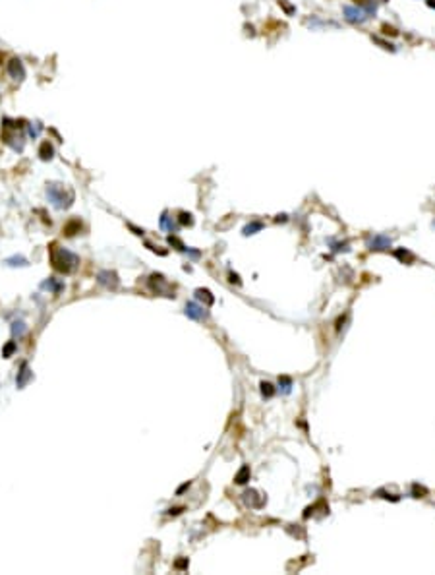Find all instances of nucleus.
Masks as SVG:
<instances>
[{"label":"nucleus","instance_id":"obj_15","mask_svg":"<svg viewBox=\"0 0 435 575\" xmlns=\"http://www.w3.org/2000/svg\"><path fill=\"white\" fill-rule=\"evenodd\" d=\"M14 349H16V343H14V341H10V343H8V345H6V347H4V353H2V355H4V357L8 358L12 355V353H14Z\"/></svg>","mask_w":435,"mask_h":575},{"label":"nucleus","instance_id":"obj_8","mask_svg":"<svg viewBox=\"0 0 435 575\" xmlns=\"http://www.w3.org/2000/svg\"><path fill=\"white\" fill-rule=\"evenodd\" d=\"M62 231H64L66 237H74L76 233H79V231H81V223H79V219H72L70 223H66Z\"/></svg>","mask_w":435,"mask_h":575},{"label":"nucleus","instance_id":"obj_7","mask_svg":"<svg viewBox=\"0 0 435 575\" xmlns=\"http://www.w3.org/2000/svg\"><path fill=\"white\" fill-rule=\"evenodd\" d=\"M31 372H29V366H27V362H22V370H20V374H18V378H16V384H18V388H25V384L31 380Z\"/></svg>","mask_w":435,"mask_h":575},{"label":"nucleus","instance_id":"obj_3","mask_svg":"<svg viewBox=\"0 0 435 575\" xmlns=\"http://www.w3.org/2000/svg\"><path fill=\"white\" fill-rule=\"evenodd\" d=\"M99 283L109 287V289H116L118 287V275L114 272H101L99 273Z\"/></svg>","mask_w":435,"mask_h":575},{"label":"nucleus","instance_id":"obj_5","mask_svg":"<svg viewBox=\"0 0 435 575\" xmlns=\"http://www.w3.org/2000/svg\"><path fill=\"white\" fill-rule=\"evenodd\" d=\"M186 316H190V318H194V320H203L207 314L203 312V308L197 306L196 302H188L186 304Z\"/></svg>","mask_w":435,"mask_h":575},{"label":"nucleus","instance_id":"obj_10","mask_svg":"<svg viewBox=\"0 0 435 575\" xmlns=\"http://www.w3.org/2000/svg\"><path fill=\"white\" fill-rule=\"evenodd\" d=\"M234 480H236V484H246L250 480V467H242Z\"/></svg>","mask_w":435,"mask_h":575},{"label":"nucleus","instance_id":"obj_4","mask_svg":"<svg viewBox=\"0 0 435 575\" xmlns=\"http://www.w3.org/2000/svg\"><path fill=\"white\" fill-rule=\"evenodd\" d=\"M8 72H10V76L14 78V80H23L25 70H23L22 60H18V58L10 60V64H8Z\"/></svg>","mask_w":435,"mask_h":575},{"label":"nucleus","instance_id":"obj_6","mask_svg":"<svg viewBox=\"0 0 435 575\" xmlns=\"http://www.w3.org/2000/svg\"><path fill=\"white\" fill-rule=\"evenodd\" d=\"M344 14H346L348 22H364V20H366V16H364V10H360V8H354V6H346V8H344Z\"/></svg>","mask_w":435,"mask_h":575},{"label":"nucleus","instance_id":"obj_1","mask_svg":"<svg viewBox=\"0 0 435 575\" xmlns=\"http://www.w3.org/2000/svg\"><path fill=\"white\" fill-rule=\"evenodd\" d=\"M49 254H51V263H53V267H55L56 272L72 273V272H76L77 265H79V258H77L76 254L68 252L66 248H60L58 244H53V246L49 248Z\"/></svg>","mask_w":435,"mask_h":575},{"label":"nucleus","instance_id":"obj_14","mask_svg":"<svg viewBox=\"0 0 435 575\" xmlns=\"http://www.w3.org/2000/svg\"><path fill=\"white\" fill-rule=\"evenodd\" d=\"M180 223H182V225H192L194 219H192L190 213H180Z\"/></svg>","mask_w":435,"mask_h":575},{"label":"nucleus","instance_id":"obj_11","mask_svg":"<svg viewBox=\"0 0 435 575\" xmlns=\"http://www.w3.org/2000/svg\"><path fill=\"white\" fill-rule=\"evenodd\" d=\"M53 153H55L53 145H51L49 141H43V145H41V149H39V155H41V159H51V157H53Z\"/></svg>","mask_w":435,"mask_h":575},{"label":"nucleus","instance_id":"obj_12","mask_svg":"<svg viewBox=\"0 0 435 575\" xmlns=\"http://www.w3.org/2000/svg\"><path fill=\"white\" fill-rule=\"evenodd\" d=\"M6 263H8V265H27V260L22 258V256H14V258H8Z\"/></svg>","mask_w":435,"mask_h":575},{"label":"nucleus","instance_id":"obj_18","mask_svg":"<svg viewBox=\"0 0 435 575\" xmlns=\"http://www.w3.org/2000/svg\"><path fill=\"white\" fill-rule=\"evenodd\" d=\"M184 511V508H172V510H168V513L170 515H178V513H182Z\"/></svg>","mask_w":435,"mask_h":575},{"label":"nucleus","instance_id":"obj_16","mask_svg":"<svg viewBox=\"0 0 435 575\" xmlns=\"http://www.w3.org/2000/svg\"><path fill=\"white\" fill-rule=\"evenodd\" d=\"M257 228H261V223H253V225H248V227L244 228V235H253V231H257Z\"/></svg>","mask_w":435,"mask_h":575},{"label":"nucleus","instance_id":"obj_2","mask_svg":"<svg viewBox=\"0 0 435 575\" xmlns=\"http://www.w3.org/2000/svg\"><path fill=\"white\" fill-rule=\"evenodd\" d=\"M47 194H49L51 202H53L58 209L68 207L70 204H72V200H74V194L66 196V188L62 184H51L49 186V190H47Z\"/></svg>","mask_w":435,"mask_h":575},{"label":"nucleus","instance_id":"obj_13","mask_svg":"<svg viewBox=\"0 0 435 575\" xmlns=\"http://www.w3.org/2000/svg\"><path fill=\"white\" fill-rule=\"evenodd\" d=\"M261 391H263V395H267V397H271L273 393H275L271 384H261Z\"/></svg>","mask_w":435,"mask_h":575},{"label":"nucleus","instance_id":"obj_9","mask_svg":"<svg viewBox=\"0 0 435 575\" xmlns=\"http://www.w3.org/2000/svg\"><path fill=\"white\" fill-rule=\"evenodd\" d=\"M196 296H197V300H201V302H205V306H211V304L215 302V298H213V294L209 293L207 289H197V291H196Z\"/></svg>","mask_w":435,"mask_h":575},{"label":"nucleus","instance_id":"obj_17","mask_svg":"<svg viewBox=\"0 0 435 575\" xmlns=\"http://www.w3.org/2000/svg\"><path fill=\"white\" fill-rule=\"evenodd\" d=\"M174 567L176 569H184V567H188V558H184V560H178L176 564H174Z\"/></svg>","mask_w":435,"mask_h":575}]
</instances>
